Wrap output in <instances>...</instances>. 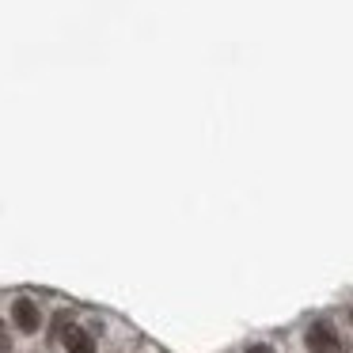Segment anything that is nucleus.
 Segmentation results:
<instances>
[{"mask_svg": "<svg viewBox=\"0 0 353 353\" xmlns=\"http://www.w3.org/2000/svg\"><path fill=\"white\" fill-rule=\"evenodd\" d=\"M12 350V338H8V330H4V323H0V353H8Z\"/></svg>", "mask_w": 353, "mask_h": 353, "instance_id": "20e7f679", "label": "nucleus"}, {"mask_svg": "<svg viewBox=\"0 0 353 353\" xmlns=\"http://www.w3.org/2000/svg\"><path fill=\"white\" fill-rule=\"evenodd\" d=\"M247 353H274V350L266 342H254V345H247Z\"/></svg>", "mask_w": 353, "mask_h": 353, "instance_id": "39448f33", "label": "nucleus"}, {"mask_svg": "<svg viewBox=\"0 0 353 353\" xmlns=\"http://www.w3.org/2000/svg\"><path fill=\"white\" fill-rule=\"evenodd\" d=\"M304 342H307V353H350V345L338 338V330L330 323H312Z\"/></svg>", "mask_w": 353, "mask_h": 353, "instance_id": "f257e3e1", "label": "nucleus"}, {"mask_svg": "<svg viewBox=\"0 0 353 353\" xmlns=\"http://www.w3.org/2000/svg\"><path fill=\"white\" fill-rule=\"evenodd\" d=\"M61 342H65V350H69V353H95L92 334H88V330H80V327H65Z\"/></svg>", "mask_w": 353, "mask_h": 353, "instance_id": "7ed1b4c3", "label": "nucleus"}, {"mask_svg": "<svg viewBox=\"0 0 353 353\" xmlns=\"http://www.w3.org/2000/svg\"><path fill=\"white\" fill-rule=\"evenodd\" d=\"M12 319H16V327L23 330V334H34V330L42 327V312H39V304L34 300H16L12 304Z\"/></svg>", "mask_w": 353, "mask_h": 353, "instance_id": "f03ea898", "label": "nucleus"}]
</instances>
